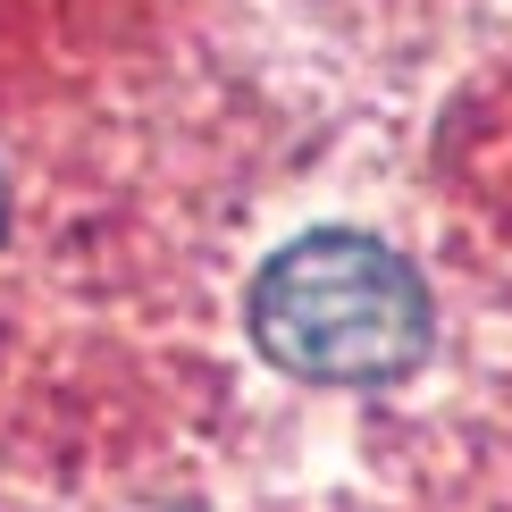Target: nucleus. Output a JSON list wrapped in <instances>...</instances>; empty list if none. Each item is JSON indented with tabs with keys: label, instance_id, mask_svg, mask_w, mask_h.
Wrapping results in <instances>:
<instances>
[{
	"label": "nucleus",
	"instance_id": "f257e3e1",
	"mask_svg": "<svg viewBox=\"0 0 512 512\" xmlns=\"http://www.w3.org/2000/svg\"><path fill=\"white\" fill-rule=\"evenodd\" d=\"M252 345L311 387H378L429 353V286L361 227H311L252 277Z\"/></svg>",
	"mask_w": 512,
	"mask_h": 512
},
{
	"label": "nucleus",
	"instance_id": "f03ea898",
	"mask_svg": "<svg viewBox=\"0 0 512 512\" xmlns=\"http://www.w3.org/2000/svg\"><path fill=\"white\" fill-rule=\"evenodd\" d=\"M0 227H9V177H0Z\"/></svg>",
	"mask_w": 512,
	"mask_h": 512
}]
</instances>
